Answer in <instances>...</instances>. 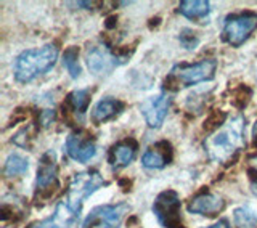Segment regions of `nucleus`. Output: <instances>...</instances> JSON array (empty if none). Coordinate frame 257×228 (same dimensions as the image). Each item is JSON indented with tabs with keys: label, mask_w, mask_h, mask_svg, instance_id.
Listing matches in <instances>:
<instances>
[{
	"label": "nucleus",
	"mask_w": 257,
	"mask_h": 228,
	"mask_svg": "<svg viewBox=\"0 0 257 228\" xmlns=\"http://www.w3.org/2000/svg\"><path fill=\"white\" fill-rule=\"evenodd\" d=\"M244 129L246 122L243 116H233L215 132L206 138L204 148L211 161L227 164L244 148Z\"/></svg>",
	"instance_id": "1"
},
{
	"label": "nucleus",
	"mask_w": 257,
	"mask_h": 228,
	"mask_svg": "<svg viewBox=\"0 0 257 228\" xmlns=\"http://www.w3.org/2000/svg\"><path fill=\"white\" fill-rule=\"evenodd\" d=\"M56 60H58V48L53 44L24 50L15 61V79L21 84H28L36 77L47 74L55 66Z\"/></svg>",
	"instance_id": "2"
},
{
	"label": "nucleus",
	"mask_w": 257,
	"mask_h": 228,
	"mask_svg": "<svg viewBox=\"0 0 257 228\" xmlns=\"http://www.w3.org/2000/svg\"><path fill=\"white\" fill-rule=\"evenodd\" d=\"M103 185H104V180L100 175V172H96V170H84V172H79L72 177L64 199L74 207L82 209L84 201L87 198H90Z\"/></svg>",
	"instance_id": "3"
},
{
	"label": "nucleus",
	"mask_w": 257,
	"mask_h": 228,
	"mask_svg": "<svg viewBox=\"0 0 257 228\" xmlns=\"http://www.w3.org/2000/svg\"><path fill=\"white\" fill-rule=\"evenodd\" d=\"M257 29V13L244 12L231 15L223 24V39L231 47H241Z\"/></svg>",
	"instance_id": "4"
},
{
	"label": "nucleus",
	"mask_w": 257,
	"mask_h": 228,
	"mask_svg": "<svg viewBox=\"0 0 257 228\" xmlns=\"http://www.w3.org/2000/svg\"><path fill=\"white\" fill-rule=\"evenodd\" d=\"M128 210H131V206L127 202L96 206L85 217L82 228H119Z\"/></svg>",
	"instance_id": "5"
},
{
	"label": "nucleus",
	"mask_w": 257,
	"mask_h": 228,
	"mask_svg": "<svg viewBox=\"0 0 257 228\" xmlns=\"http://www.w3.org/2000/svg\"><path fill=\"white\" fill-rule=\"evenodd\" d=\"M85 61L87 66L90 69L92 74L95 76H106L112 69H116L117 66L125 63L124 56H117L111 52V48L108 45H104L101 42L88 45L85 52Z\"/></svg>",
	"instance_id": "6"
},
{
	"label": "nucleus",
	"mask_w": 257,
	"mask_h": 228,
	"mask_svg": "<svg viewBox=\"0 0 257 228\" xmlns=\"http://www.w3.org/2000/svg\"><path fill=\"white\" fill-rule=\"evenodd\" d=\"M217 61L212 58L201 60L195 64H180L175 66L171 72V79H175L177 82L188 87L196 85L199 82H206V80H212L215 76Z\"/></svg>",
	"instance_id": "7"
},
{
	"label": "nucleus",
	"mask_w": 257,
	"mask_h": 228,
	"mask_svg": "<svg viewBox=\"0 0 257 228\" xmlns=\"http://www.w3.org/2000/svg\"><path fill=\"white\" fill-rule=\"evenodd\" d=\"M80 210L82 209L74 207L63 198L58 204H56L53 214L50 217L32 223L29 228H77Z\"/></svg>",
	"instance_id": "8"
},
{
	"label": "nucleus",
	"mask_w": 257,
	"mask_h": 228,
	"mask_svg": "<svg viewBox=\"0 0 257 228\" xmlns=\"http://www.w3.org/2000/svg\"><path fill=\"white\" fill-rule=\"evenodd\" d=\"M171 96L166 92H161L158 95H153L140 104V112L145 122L151 129H159L163 126L164 119L167 118L169 108H171Z\"/></svg>",
	"instance_id": "9"
},
{
	"label": "nucleus",
	"mask_w": 257,
	"mask_h": 228,
	"mask_svg": "<svg viewBox=\"0 0 257 228\" xmlns=\"http://www.w3.org/2000/svg\"><path fill=\"white\" fill-rule=\"evenodd\" d=\"M179 207H180L179 194L175 191H164L156 198L155 206H153V212L156 214L158 220L166 228H175L180 225Z\"/></svg>",
	"instance_id": "10"
},
{
	"label": "nucleus",
	"mask_w": 257,
	"mask_h": 228,
	"mask_svg": "<svg viewBox=\"0 0 257 228\" xmlns=\"http://www.w3.org/2000/svg\"><path fill=\"white\" fill-rule=\"evenodd\" d=\"M66 153L71 159L85 164L95 156L96 146L90 135L84 132H72L66 140Z\"/></svg>",
	"instance_id": "11"
},
{
	"label": "nucleus",
	"mask_w": 257,
	"mask_h": 228,
	"mask_svg": "<svg viewBox=\"0 0 257 228\" xmlns=\"http://www.w3.org/2000/svg\"><path fill=\"white\" fill-rule=\"evenodd\" d=\"M56 175H58V166H56V154L55 151L48 150L42 154L37 167L36 177V190L47 191L52 186H56Z\"/></svg>",
	"instance_id": "12"
},
{
	"label": "nucleus",
	"mask_w": 257,
	"mask_h": 228,
	"mask_svg": "<svg viewBox=\"0 0 257 228\" xmlns=\"http://www.w3.org/2000/svg\"><path fill=\"white\" fill-rule=\"evenodd\" d=\"M223 207H225V201L219 194H212V193L199 194V196L193 198L187 206L190 214H199V215H207V217L217 215L219 212H222Z\"/></svg>",
	"instance_id": "13"
},
{
	"label": "nucleus",
	"mask_w": 257,
	"mask_h": 228,
	"mask_svg": "<svg viewBox=\"0 0 257 228\" xmlns=\"http://www.w3.org/2000/svg\"><path fill=\"white\" fill-rule=\"evenodd\" d=\"M122 109H124L122 101H119L116 98H111V96H106V98L100 100L95 104L90 118H92V122L95 126H101V124H104V122L114 119Z\"/></svg>",
	"instance_id": "14"
},
{
	"label": "nucleus",
	"mask_w": 257,
	"mask_h": 228,
	"mask_svg": "<svg viewBox=\"0 0 257 228\" xmlns=\"http://www.w3.org/2000/svg\"><path fill=\"white\" fill-rule=\"evenodd\" d=\"M137 154V143L134 140H122L116 143L109 151V162L112 169H122L134 161Z\"/></svg>",
	"instance_id": "15"
},
{
	"label": "nucleus",
	"mask_w": 257,
	"mask_h": 228,
	"mask_svg": "<svg viewBox=\"0 0 257 228\" xmlns=\"http://www.w3.org/2000/svg\"><path fill=\"white\" fill-rule=\"evenodd\" d=\"M179 12L185 18L193 21H201L211 13V4L206 0H183L179 5Z\"/></svg>",
	"instance_id": "16"
},
{
	"label": "nucleus",
	"mask_w": 257,
	"mask_h": 228,
	"mask_svg": "<svg viewBox=\"0 0 257 228\" xmlns=\"http://www.w3.org/2000/svg\"><path fill=\"white\" fill-rule=\"evenodd\" d=\"M167 153L156 148H148L142 156V164L147 169H163L167 164Z\"/></svg>",
	"instance_id": "17"
},
{
	"label": "nucleus",
	"mask_w": 257,
	"mask_h": 228,
	"mask_svg": "<svg viewBox=\"0 0 257 228\" xmlns=\"http://www.w3.org/2000/svg\"><path fill=\"white\" fill-rule=\"evenodd\" d=\"M28 169H29L28 159L15 153V154H10V156L7 158L4 172L7 177H18V175H23L24 172H28Z\"/></svg>",
	"instance_id": "18"
},
{
	"label": "nucleus",
	"mask_w": 257,
	"mask_h": 228,
	"mask_svg": "<svg viewBox=\"0 0 257 228\" xmlns=\"http://www.w3.org/2000/svg\"><path fill=\"white\" fill-rule=\"evenodd\" d=\"M233 220L239 228H257V214L247 206L236 207L233 212Z\"/></svg>",
	"instance_id": "19"
},
{
	"label": "nucleus",
	"mask_w": 257,
	"mask_h": 228,
	"mask_svg": "<svg viewBox=\"0 0 257 228\" xmlns=\"http://www.w3.org/2000/svg\"><path fill=\"white\" fill-rule=\"evenodd\" d=\"M63 66L66 68L69 76L72 79H77L80 76V64H79V50L76 47H69L63 53Z\"/></svg>",
	"instance_id": "20"
},
{
	"label": "nucleus",
	"mask_w": 257,
	"mask_h": 228,
	"mask_svg": "<svg viewBox=\"0 0 257 228\" xmlns=\"http://www.w3.org/2000/svg\"><path fill=\"white\" fill-rule=\"evenodd\" d=\"M88 101H90V92L85 90V88H84V90H74L68 96L69 106L72 108V111H74V112H79L80 116H82V114L87 111Z\"/></svg>",
	"instance_id": "21"
},
{
	"label": "nucleus",
	"mask_w": 257,
	"mask_h": 228,
	"mask_svg": "<svg viewBox=\"0 0 257 228\" xmlns=\"http://www.w3.org/2000/svg\"><path fill=\"white\" fill-rule=\"evenodd\" d=\"M180 42L185 48H188V50H195L199 44V37L195 34L193 31L190 29H183L180 32Z\"/></svg>",
	"instance_id": "22"
},
{
	"label": "nucleus",
	"mask_w": 257,
	"mask_h": 228,
	"mask_svg": "<svg viewBox=\"0 0 257 228\" xmlns=\"http://www.w3.org/2000/svg\"><path fill=\"white\" fill-rule=\"evenodd\" d=\"M251 178H252V191L257 194V158L251 159Z\"/></svg>",
	"instance_id": "23"
},
{
	"label": "nucleus",
	"mask_w": 257,
	"mask_h": 228,
	"mask_svg": "<svg viewBox=\"0 0 257 228\" xmlns=\"http://www.w3.org/2000/svg\"><path fill=\"white\" fill-rule=\"evenodd\" d=\"M207 228H230V226H228V223L225 222V220H220L219 223H215L212 226H207Z\"/></svg>",
	"instance_id": "24"
}]
</instances>
